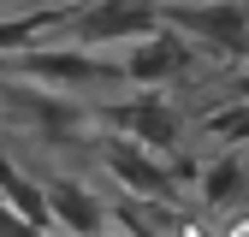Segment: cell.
<instances>
[{
  "label": "cell",
  "mask_w": 249,
  "mask_h": 237,
  "mask_svg": "<svg viewBox=\"0 0 249 237\" xmlns=\"http://www.w3.org/2000/svg\"><path fill=\"white\" fill-rule=\"evenodd\" d=\"M107 125L124 131V136H137L154 154H172L184 142V131H190V113H184L166 89H131L119 107H107Z\"/></svg>",
  "instance_id": "obj_1"
},
{
  "label": "cell",
  "mask_w": 249,
  "mask_h": 237,
  "mask_svg": "<svg viewBox=\"0 0 249 237\" xmlns=\"http://www.w3.org/2000/svg\"><path fill=\"white\" fill-rule=\"evenodd\" d=\"M190 71H196V48L184 42L178 30H160V24H154L148 36L124 42V59H119V77L131 89H166V83L190 77Z\"/></svg>",
  "instance_id": "obj_2"
},
{
  "label": "cell",
  "mask_w": 249,
  "mask_h": 237,
  "mask_svg": "<svg viewBox=\"0 0 249 237\" xmlns=\"http://www.w3.org/2000/svg\"><path fill=\"white\" fill-rule=\"evenodd\" d=\"M101 166L113 172V184L131 196V202H172V196H178L172 166H160L154 148H142L137 136H124V131H113V136L101 142Z\"/></svg>",
  "instance_id": "obj_3"
},
{
  "label": "cell",
  "mask_w": 249,
  "mask_h": 237,
  "mask_svg": "<svg viewBox=\"0 0 249 237\" xmlns=\"http://www.w3.org/2000/svg\"><path fill=\"white\" fill-rule=\"evenodd\" d=\"M160 24V0H95L77 6L59 30H71V42L83 48H107V42H137Z\"/></svg>",
  "instance_id": "obj_4"
},
{
  "label": "cell",
  "mask_w": 249,
  "mask_h": 237,
  "mask_svg": "<svg viewBox=\"0 0 249 237\" xmlns=\"http://www.w3.org/2000/svg\"><path fill=\"white\" fill-rule=\"evenodd\" d=\"M160 18H172L184 36H202L226 53H249V0H172V6H160Z\"/></svg>",
  "instance_id": "obj_5"
},
{
  "label": "cell",
  "mask_w": 249,
  "mask_h": 237,
  "mask_svg": "<svg viewBox=\"0 0 249 237\" xmlns=\"http://www.w3.org/2000/svg\"><path fill=\"white\" fill-rule=\"evenodd\" d=\"M48 214H53V225H66L71 237H107L113 202H101L95 190L71 184V178H53V184H48Z\"/></svg>",
  "instance_id": "obj_6"
},
{
  "label": "cell",
  "mask_w": 249,
  "mask_h": 237,
  "mask_svg": "<svg viewBox=\"0 0 249 237\" xmlns=\"http://www.w3.org/2000/svg\"><path fill=\"white\" fill-rule=\"evenodd\" d=\"M0 202H6L24 225H36V231H48V225H53V214H48V184L24 178L6 154H0Z\"/></svg>",
  "instance_id": "obj_7"
},
{
  "label": "cell",
  "mask_w": 249,
  "mask_h": 237,
  "mask_svg": "<svg viewBox=\"0 0 249 237\" xmlns=\"http://www.w3.org/2000/svg\"><path fill=\"white\" fill-rule=\"evenodd\" d=\"M71 18V6H36V12H18V18H0V59L6 53H24L30 42H42V36H53L59 24Z\"/></svg>",
  "instance_id": "obj_8"
},
{
  "label": "cell",
  "mask_w": 249,
  "mask_h": 237,
  "mask_svg": "<svg viewBox=\"0 0 249 237\" xmlns=\"http://www.w3.org/2000/svg\"><path fill=\"white\" fill-rule=\"evenodd\" d=\"M59 6H71V0H59Z\"/></svg>",
  "instance_id": "obj_9"
}]
</instances>
